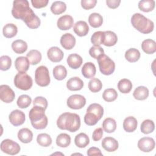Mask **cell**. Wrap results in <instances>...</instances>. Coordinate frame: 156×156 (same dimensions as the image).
<instances>
[{"label": "cell", "instance_id": "obj_1", "mask_svg": "<svg viewBox=\"0 0 156 156\" xmlns=\"http://www.w3.org/2000/svg\"><path fill=\"white\" fill-rule=\"evenodd\" d=\"M12 14L15 18L23 20L30 29H35L40 26V18L29 7V2L27 0L14 1Z\"/></svg>", "mask_w": 156, "mask_h": 156}, {"label": "cell", "instance_id": "obj_2", "mask_svg": "<svg viewBox=\"0 0 156 156\" xmlns=\"http://www.w3.org/2000/svg\"><path fill=\"white\" fill-rule=\"evenodd\" d=\"M57 126L61 130L75 132L80 126V116L76 113L65 112L61 114L57 120Z\"/></svg>", "mask_w": 156, "mask_h": 156}, {"label": "cell", "instance_id": "obj_3", "mask_svg": "<svg viewBox=\"0 0 156 156\" xmlns=\"http://www.w3.org/2000/svg\"><path fill=\"white\" fill-rule=\"evenodd\" d=\"M45 108L42 107L34 105L30 109L29 117L34 128L36 129H43L48 125V120L45 115Z\"/></svg>", "mask_w": 156, "mask_h": 156}, {"label": "cell", "instance_id": "obj_4", "mask_svg": "<svg viewBox=\"0 0 156 156\" xmlns=\"http://www.w3.org/2000/svg\"><path fill=\"white\" fill-rule=\"evenodd\" d=\"M131 23L134 28L144 34L152 32L154 28L153 21L140 13H136L132 15Z\"/></svg>", "mask_w": 156, "mask_h": 156}, {"label": "cell", "instance_id": "obj_5", "mask_svg": "<svg viewBox=\"0 0 156 156\" xmlns=\"http://www.w3.org/2000/svg\"><path fill=\"white\" fill-rule=\"evenodd\" d=\"M104 115V108L99 104H90L87 109L84 122L88 126H94L101 119Z\"/></svg>", "mask_w": 156, "mask_h": 156}, {"label": "cell", "instance_id": "obj_6", "mask_svg": "<svg viewBox=\"0 0 156 156\" xmlns=\"http://www.w3.org/2000/svg\"><path fill=\"white\" fill-rule=\"evenodd\" d=\"M97 60L99 70L102 74L108 76L114 72L115 69V63L109 57L105 54H103Z\"/></svg>", "mask_w": 156, "mask_h": 156}, {"label": "cell", "instance_id": "obj_7", "mask_svg": "<svg viewBox=\"0 0 156 156\" xmlns=\"http://www.w3.org/2000/svg\"><path fill=\"white\" fill-rule=\"evenodd\" d=\"M14 84L15 87L22 90H28L31 88L33 81L31 77L26 73L19 72L14 77Z\"/></svg>", "mask_w": 156, "mask_h": 156}, {"label": "cell", "instance_id": "obj_8", "mask_svg": "<svg viewBox=\"0 0 156 156\" xmlns=\"http://www.w3.org/2000/svg\"><path fill=\"white\" fill-rule=\"evenodd\" d=\"M35 83L40 87L48 86L51 81L49 73L48 68L41 65L38 67L35 71Z\"/></svg>", "mask_w": 156, "mask_h": 156}, {"label": "cell", "instance_id": "obj_9", "mask_svg": "<svg viewBox=\"0 0 156 156\" xmlns=\"http://www.w3.org/2000/svg\"><path fill=\"white\" fill-rule=\"evenodd\" d=\"M0 148L3 152L12 155L18 154L21 150L20 145L10 139L4 140L1 143Z\"/></svg>", "mask_w": 156, "mask_h": 156}, {"label": "cell", "instance_id": "obj_10", "mask_svg": "<svg viewBox=\"0 0 156 156\" xmlns=\"http://www.w3.org/2000/svg\"><path fill=\"white\" fill-rule=\"evenodd\" d=\"M67 105L71 109L79 110L83 108L86 104V99L80 94H73L67 99Z\"/></svg>", "mask_w": 156, "mask_h": 156}, {"label": "cell", "instance_id": "obj_11", "mask_svg": "<svg viewBox=\"0 0 156 156\" xmlns=\"http://www.w3.org/2000/svg\"><path fill=\"white\" fill-rule=\"evenodd\" d=\"M15 97L13 90L7 85L0 86V99L5 103L12 102Z\"/></svg>", "mask_w": 156, "mask_h": 156}, {"label": "cell", "instance_id": "obj_12", "mask_svg": "<svg viewBox=\"0 0 156 156\" xmlns=\"http://www.w3.org/2000/svg\"><path fill=\"white\" fill-rule=\"evenodd\" d=\"M155 146L154 140L151 137H143L138 142V147L144 152H149L152 151Z\"/></svg>", "mask_w": 156, "mask_h": 156}, {"label": "cell", "instance_id": "obj_13", "mask_svg": "<svg viewBox=\"0 0 156 156\" xmlns=\"http://www.w3.org/2000/svg\"><path fill=\"white\" fill-rule=\"evenodd\" d=\"M10 122L14 126L22 125L26 119L25 114L20 110H13L9 116Z\"/></svg>", "mask_w": 156, "mask_h": 156}, {"label": "cell", "instance_id": "obj_14", "mask_svg": "<svg viewBox=\"0 0 156 156\" xmlns=\"http://www.w3.org/2000/svg\"><path fill=\"white\" fill-rule=\"evenodd\" d=\"M74 24L73 18L69 15H65L60 17L57 22L58 28L62 30L70 29Z\"/></svg>", "mask_w": 156, "mask_h": 156}, {"label": "cell", "instance_id": "obj_15", "mask_svg": "<svg viewBox=\"0 0 156 156\" xmlns=\"http://www.w3.org/2000/svg\"><path fill=\"white\" fill-rule=\"evenodd\" d=\"M47 55L51 62L56 63L60 62L63 59V52L58 47L52 46L48 50Z\"/></svg>", "mask_w": 156, "mask_h": 156}, {"label": "cell", "instance_id": "obj_16", "mask_svg": "<svg viewBox=\"0 0 156 156\" xmlns=\"http://www.w3.org/2000/svg\"><path fill=\"white\" fill-rule=\"evenodd\" d=\"M102 147L107 152H114L118 149L119 144L117 140L111 136L104 138L101 143Z\"/></svg>", "mask_w": 156, "mask_h": 156}, {"label": "cell", "instance_id": "obj_17", "mask_svg": "<svg viewBox=\"0 0 156 156\" xmlns=\"http://www.w3.org/2000/svg\"><path fill=\"white\" fill-rule=\"evenodd\" d=\"M60 44L64 49L70 50L75 46L76 38L71 34L66 33L61 37Z\"/></svg>", "mask_w": 156, "mask_h": 156}, {"label": "cell", "instance_id": "obj_18", "mask_svg": "<svg viewBox=\"0 0 156 156\" xmlns=\"http://www.w3.org/2000/svg\"><path fill=\"white\" fill-rule=\"evenodd\" d=\"M29 65L30 62L26 57H18L15 61V66L18 72L26 73L29 69Z\"/></svg>", "mask_w": 156, "mask_h": 156}, {"label": "cell", "instance_id": "obj_19", "mask_svg": "<svg viewBox=\"0 0 156 156\" xmlns=\"http://www.w3.org/2000/svg\"><path fill=\"white\" fill-rule=\"evenodd\" d=\"M118 41V37L116 34L110 30L104 31L102 44L106 46H114Z\"/></svg>", "mask_w": 156, "mask_h": 156}, {"label": "cell", "instance_id": "obj_20", "mask_svg": "<svg viewBox=\"0 0 156 156\" xmlns=\"http://www.w3.org/2000/svg\"><path fill=\"white\" fill-rule=\"evenodd\" d=\"M74 33L79 37H83L88 34L89 27L87 23L84 21H77L73 27Z\"/></svg>", "mask_w": 156, "mask_h": 156}, {"label": "cell", "instance_id": "obj_21", "mask_svg": "<svg viewBox=\"0 0 156 156\" xmlns=\"http://www.w3.org/2000/svg\"><path fill=\"white\" fill-rule=\"evenodd\" d=\"M83 87V82L78 77H73L66 82V87L70 91L80 90Z\"/></svg>", "mask_w": 156, "mask_h": 156}, {"label": "cell", "instance_id": "obj_22", "mask_svg": "<svg viewBox=\"0 0 156 156\" xmlns=\"http://www.w3.org/2000/svg\"><path fill=\"white\" fill-rule=\"evenodd\" d=\"M96 73V66L92 62L85 63L82 68V74L87 79L93 78Z\"/></svg>", "mask_w": 156, "mask_h": 156}, {"label": "cell", "instance_id": "obj_23", "mask_svg": "<svg viewBox=\"0 0 156 156\" xmlns=\"http://www.w3.org/2000/svg\"><path fill=\"white\" fill-rule=\"evenodd\" d=\"M83 60L80 55L77 54H71L67 58V63L72 69L79 68L82 63Z\"/></svg>", "mask_w": 156, "mask_h": 156}, {"label": "cell", "instance_id": "obj_24", "mask_svg": "<svg viewBox=\"0 0 156 156\" xmlns=\"http://www.w3.org/2000/svg\"><path fill=\"white\" fill-rule=\"evenodd\" d=\"M138 126L136 119L133 116H128L124 119L123 122L124 130L127 132H134Z\"/></svg>", "mask_w": 156, "mask_h": 156}, {"label": "cell", "instance_id": "obj_25", "mask_svg": "<svg viewBox=\"0 0 156 156\" xmlns=\"http://www.w3.org/2000/svg\"><path fill=\"white\" fill-rule=\"evenodd\" d=\"M18 138L21 142L29 143L32 140L33 133L28 128H22L18 132Z\"/></svg>", "mask_w": 156, "mask_h": 156}, {"label": "cell", "instance_id": "obj_26", "mask_svg": "<svg viewBox=\"0 0 156 156\" xmlns=\"http://www.w3.org/2000/svg\"><path fill=\"white\" fill-rule=\"evenodd\" d=\"M141 49L147 54H152L156 51V43L152 39H146L141 43Z\"/></svg>", "mask_w": 156, "mask_h": 156}, {"label": "cell", "instance_id": "obj_27", "mask_svg": "<svg viewBox=\"0 0 156 156\" xmlns=\"http://www.w3.org/2000/svg\"><path fill=\"white\" fill-rule=\"evenodd\" d=\"M133 96L136 100H145L149 96V90L144 86H139L136 87L134 90Z\"/></svg>", "mask_w": 156, "mask_h": 156}, {"label": "cell", "instance_id": "obj_28", "mask_svg": "<svg viewBox=\"0 0 156 156\" xmlns=\"http://www.w3.org/2000/svg\"><path fill=\"white\" fill-rule=\"evenodd\" d=\"M12 48L16 54H23L27 49V44L22 40H16L12 42Z\"/></svg>", "mask_w": 156, "mask_h": 156}, {"label": "cell", "instance_id": "obj_29", "mask_svg": "<svg viewBox=\"0 0 156 156\" xmlns=\"http://www.w3.org/2000/svg\"><path fill=\"white\" fill-rule=\"evenodd\" d=\"M26 57L28 58L30 64L32 65H37L41 60L42 55L41 52L36 49L30 50L26 55Z\"/></svg>", "mask_w": 156, "mask_h": 156}, {"label": "cell", "instance_id": "obj_30", "mask_svg": "<svg viewBox=\"0 0 156 156\" xmlns=\"http://www.w3.org/2000/svg\"><path fill=\"white\" fill-rule=\"evenodd\" d=\"M90 143V139L88 135L85 133L77 134L74 138V143L79 148L85 147Z\"/></svg>", "mask_w": 156, "mask_h": 156}, {"label": "cell", "instance_id": "obj_31", "mask_svg": "<svg viewBox=\"0 0 156 156\" xmlns=\"http://www.w3.org/2000/svg\"><path fill=\"white\" fill-rule=\"evenodd\" d=\"M18 32V28L16 25L12 23L5 24L2 29V33L5 37L10 38L15 37Z\"/></svg>", "mask_w": 156, "mask_h": 156}, {"label": "cell", "instance_id": "obj_32", "mask_svg": "<svg viewBox=\"0 0 156 156\" xmlns=\"http://www.w3.org/2000/svg\"><path fill=\"white\" fill-rule=\"evenodd\" d=\"M140 51L135 48H130L125 52L126 59L131 63H135L137 62L140 58Z\"/></svg>", "mask_w": 156, "mask_h": 156}, {"label": "cell", "instance_id": "obj_33", "mask_svg": "<svg viewBox=\"0 0 156 156\" xmlns=\"http://www.w3.org/2000/svg\"><path fill=\"white\" fill-rule=\"evenodd\" d=\"M88 23L94 28L99 27L102 24L103 18L99 13H93L88 16Z\"/></svg>", "mask_w": 156, "mask_h": 156}, {"label": "cell", "instance_id": "obj_34", "mask_svg": "<svg viewBox=\"0 0 156 156\" xmlns=\"http://www.w3.org/2000/svg\"><path fill=\"white\" fill-rule=\"evenodd\" d=\"M102 128L107 133H113L116 129V121L112 118H105L102 122Z\"/></svg>", "mask_w": 156, "mask_h": 156}, {"label": "cell", "instance_id": "obj_35", "mask_svg": "<svg viewBox=\"0 0 156 156\" xmlns=\"http://www.w3.org/2000/svg\"><path fill=\"white\" fill-rule=\"evenodd\" d=\"M66 5L63 1H54L51 6V11L54 15H60L65 12Z\"/></svg>", "mask_w": 156, "mask_h": 156}, {"label": "cell", "instance_id": "obj_36", "mask_svg": "<svg viewBox=\"0 0 156 156\" xmlns=\"http://www.w3.org/2000/svg\"><path fill=\"white\" fill-rule=\"evenodd\" d=\"M53 76L56 80H62L67 76V70L63 65H57L53 69Z\"/></svg>", "mask_w": 156, "mask_h": 156}, {"label": "cell", "instance_id": "obj_37", "mask_svg": "<svg viewBox=\"0 0 156 156\" xmlns=\"http://www.w3.org/2000/svg\"><path fill=\"white\" fill-rule=\"evenodd\" d=\"M118 88L122 93H128L132 88V83L130 80L127 79H122L118 82Z\"/></svg>", "mask_w": 156, "mask_h": 156}, {"label": "cell", "instance_id": "obj_38", "mask_svg": "<svg viewBox=\"0 0 156 156\" xmlns=\"http://www.w3.org/2000/svg\"><path fill=\"white\" fill-rule=\"evenodd\" d=\"M155 2L154 0H142L138 2V8L144 12H151L155 8Z\"/></svg>", "mask_w": 156, "mask_h": 156}, {"label": "cell", "instance_id": "obj_39", "mask_svg": "<svg viewBox=\"0 0 156 156\" xmlns=\"http://www.w3.org/2000/svg\"><path fill=\"white\" fill-rule=\"evenodd\" d=\"M71 143L70 136L65 133L59 134L56 138V144L60 147H66Z\"/></svg>", "mask_w": 156, "mask_h": 156}, {"label": "cell", "instance_id": "obj_40", "mask_svg": "<svg viewBox=\"0 0 156 156\" xmlns=\"http://www.w3.org/2000/svg\"><path fill=\"white\" fill-rule=\"evenodd\" d=\"M155 129V124L152 120L145 119L141 124L140 130L142 133L144 134H149L152 133Z\"/></svg>", "mask_w": 156, "mask_h": 156}, {"label": "cell", "instance_id": "obj_41", "mask_svg": "<svg viewBox=\"0 0 156 156\" xmlns=\"http://www.w3.org/2000/svg\"><path fill=\"white\" fill-rule=\"evenodd\" d=\"M37 142L41 146L48 147L52 143V138L47 133H40L37 137Z\"/></svg>", "mask_w": 156, "mask_h": 156}, {"label": "cell", "instance_id": "obj_42", "mask_svg": "<svg viewBox=\"0 0 156 156\" xmlns=\"http://www.w3.org/2000/svg\"><path fill=\"white\" fill-rule=\"evenodd\" d=\"M118 93L114 88H107L102 93V98L107 102H112L116 99Z\"/></svg>", "mask_w": 156, "mask_h": 156}, {"label": "cell", "instance_id": "obj_43", "mask_svg": "<svg viewBox=\"0 0 156 156\" xmlns=\"http://www.w3.org/2000/svg\"><path fill=\"white\" fill-rule=\"evenodd\" d=\"M32 102L31 98L27 94H22L17 99V105L21 108H27Z\"/></svg>", "mask_w": 156, "mask_h": 156}, {"label": "cell", "instance_id": "obj_44", "mask_svg": "<svg viewBox=\"0 0 156 156\" xmlns=\"http://www.w3.org/2000/svg\"><path fill=\"white\" fill-rule=\"evenodd\" d=\"M102 88L101 81L98 78H93L88 83V88L93 93L99 92Z\"/></svg>", "mask_w": 156, "mask_h": 156}, {"label": "cell", "instance_id": "obj_45", "mask_svg": "<svg viewBox=\"0 0 156 156\" xmlns=\"http://www.w3.org/2000/svg\"><path fill=\"white\" fill-rule=\"evenodd\" d=\"M12 65V60L8 55H2L0 57V69L2 71L8 70Z\"/></svg>", "mask_w": 156, "mask_h": 156}, {"label": "cell", "instance_id": "obj_46", "mask_svg": "<svg viewBox=\"0 0 156 156\" xmlns=\"http://www.w3.org/2000/svg\"><path fill=\"white\" fill-rule=\"evenodd\" d=\"M89 54L93 58L98 59L101 55L104 54V51L100 46H93L90 49Z\"/></svg>", "mask_w": 156, "mask_h": 156}, {"label": "cell", "instance_id": "obj_47", "mask_svg": "<svg viewBox=\"0 0 156 156\" xmlns=\"http://www.w3.org/2000/svg\"><path fill=\"white\" fill-rule=\"evenodd\" d=\"M104 32L97 31L94 32L91 37V42L94 46H100L102 44V38H103Z\"/></svg>", "mask_w": 156, "mask_h": 156}, {"label": "cell", "instance_id": "obj_48", "mask_svg": "<svg viewBox=\"0 0 156 156\" xmlns=\"http://www.w3.org/2000/svg\"><path fill=\"white\" fill-rule=\"evenodd\" d=\"M33 104H34V105L42 107L46 109L48 107V101L44 97L37 96L34 99Z\"/></svg>", "mask_w": 156, "mask_h": 156}, {"label": "cell", "instance_id": "obj_49", "mask_svg": "<svg viewBox=\"0 0 156 156\" xmlns=\"http://www.w3.org/2000/svg\"><path fill=\"white\" fill-rule=\"evenodd\" d=\"M97 3L96 0H82L81 5L83 9L85 10H89L95 7Z\"/></svg>", "mask_w": 156, "mask_h": 156}, {"label": "cell", "instance_id": "obj_50", "mask_svg": "<svg viewBox=\"0 0 156 156\" xmlns=\"http://www.w3.org/2000/svg\"><path fill=\"white\" fill-rule=\"evenodd\" d=\"M48 0H31V3L34 7L40 9L46 7L48 5Z\"/></svg>", "mask_w": 156, "mask_h": 156}, {"label": "cell", "instance_id": "obj_51", "mask_svg": "<svg viewBox=\"0 0 156 156\" xmlns=\"http://www.w3.org/2000/svg\"><path fill=\"white\" fill-rule=\"evenodd\" d=\"M103 135V129L102 128H97L96 129L92 134V138L94 141H99Z\"/></svg>", "mask_w": 156, "mask_h": 156}, {"label": "cell", "instance_id": "obj_52", "mask_svg": "<svg viewBox=\"0 0 156 156\" xmlns=\"http://www.w3.org/2000/svg\"><path fill=\"white\" fill-rule=\"evenodd\" d=\"M87 155L91 156V155H102V153L101 152V150L96 147H91L88 149L87 152Z\"/></svg>", "mask_w": 156, "mask_h": 156}, {"label": "cell", "instance_id": "obj_53", "mask_svg": "<svg viewBox=\"0 0 156 156\" xmlns=\"http://www.w3.org/2000/svg\"><path fill=\"white\" fill-rule=\"evenodd\" d=\"M121 3L120 0H107L106 4L107 6L110 9H116L119 7Z\"/></svg>", "mask_w": 156, "mask_h": 156}]
</instances>
